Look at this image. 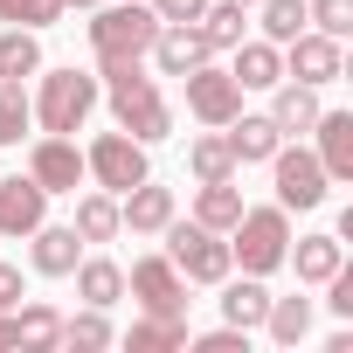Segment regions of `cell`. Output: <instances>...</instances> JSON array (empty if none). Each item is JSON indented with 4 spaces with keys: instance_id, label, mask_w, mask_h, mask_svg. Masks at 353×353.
<instances>
[{
    "instance_id": "6da1fadb",
    "label": "cell",
    "mask_w": 353,
    "mask_h": 353,
    "mask_svg": "<svg viewBox=\"0 0 353 353\" xmlns=\"http://www.w3.org/2000/svg\"><path fill=\"white\" fill-rule=\"evenodd\" d=\"M97 77H104V97H111L118 132H132L139 145H152V139L173 132V104L159 97V83L145 77V63H97Z\"/></svg>"
},
{
    "instance_id": "7a4b0ae2",
    "label": "cell",
    "mask_w": 353,
    "mask_h": 353,
    "mask_svg": "<svg viewBox=\"0 0 353 353\" xmlns=\"http://www.w3.org/2000/svg\"><path fill=\"white\" fill-rule=\"evenodd\" d=\"M152 35H159V14L145 8V0H118V8L90 14V56L97 63H145Z\"/></svg>"
},
{
    "instance_id": "3957f363",
    "label": "cell",
    "mask_w": 353,
    "mask_h": 353,
    "mask_svg": "<svg viewBox=\"0 0 353 353\" xmlns=\"http://www.w3.org/2000/svg\"><path fill=\"white\" fill-rule=\"evenodd\" d=\"M97 97H104V83H97L90 70H77V63H70V70H49V77H42V90H35V125H42V132H70V139H77V132H83V118L97 111Z\"/></svg>"
},
{
    "instance_id": "277c9868",
    "label": "cell",
    "mask_w": 353,
    "mask_h": 353,
    "mask_svg": "<svg viewBox=\"0 0 353 353\" xmlns=\"http://www.w3.org/2000/svg\"><path fill=\"white\" fill-rule=\"evenodd\" d=\"M284 250H291V208H243L236 215V229H229V256L250 270V277H270L277 263H284Z\"/></svg>"
},
{
    "instance_id": "5b68a950",
    "label": "cell",
    "mask_w": 353,
    "mask_h": 353,
    "mask_svg": "<svg viewBox=\"0 0 353 353\" xmlns=\"http://www.w3.org/2000/svg\"><path fill=\"white\" fill-rule=\"evenodd\" d=\"M159 236H166V256H173V270H181L188 284H222V277L236 270L229 236H215V229H201V222H181V215H173Z\"/></svg>"
},
{
    "instance_id": "8992f818",
    "label": "cell",
    "mask_w": 353,
    "mask_h": 353,
    "mask_svg": "<svg viewBox=\"0 0 353 353\" xmlns=\"http://www.w3.org/2000/svg\"><path fill=\"white\" fill-rule=\"evenodd\" d=\"M83 166H90V181H97L104 194H125V188L152 181V166H145V145H139L132 132H97V139L83 145Z\"/></svg>"
},
{
    "instance_id": "52a82bcc",
    "label": "cell",
    "mask_w": 353,
    "mask_h": 353,
    "mask_svg": "<svg viewBox=\"0 0 353 353\" xmlns=\"http://www.w3.org/2000/svg\"><path fill=\"white\" fill-rule=\"evenodd\" d=\"M263 166L277 173V208H319V201L332 194L325 166H319V152H305V145H277Z\"/></svg>"
},
{
    "instance_id": "ba28073f",
    "label": "cell",
    "mask_w": 353,
    "mask_h": 353,
    "mask_svg": "<svg viewBox=\"0 0 353 353\" xmlns=\"http://www.w3.org/2000/svg\"><path fill=\"white\" fill-rule=\"evenodd\" d=\"M125 291L139 298V312H159V319H188V277L173 270V256H139Z\"/></svg>"
},
{
    "instance_id": "9c48e42d",
    "label": "cell",
    "mask_w": 353,
    "mask_h": 353,
    "mask_svg": "<svg viewBox=\"0 0 353 353\" xmlns=\"http://www.w3.org/2000/svg\"><path fill=\"white\" fill-rule=\"evenodd\" d=\"M339 70H346V42H332V35H319V28H305V35L284 42V77H291V83L325 90V83H339Z\"/></svg>"
},
{
    "instance_id": "30bf717a",
    "label": "cell",
    "mask_w": 353,
    "mask_h": 353,
    "mask_svg": "<svg viewBox=\"0 0 353 353\" xmlns=\"http://www.w3.org/2000/svg\"><path fill=\"white\" fill-rule=\"evenodd\" d=\"M28 173L49 188V194H77L83 181H90V166H83V145L70 139V132H42L35 139V152H28Z\"/></svg>"
},
{
    "instance_id": "8fae6325",
    "label": "cell",
    "mask_w": 353,
    "mask_h": 353,
    "mask_svg": "<svg viewBox=\"0 0 353 353\" xmlns=\"http://www.w3.org/2000/svg\"><path fill=\"white\" fill-rule=\"evenodd\" d=\"M188 111H194L201 125H229V118L243 111V83L208 56V63H194V70H188Z\"/></svg>"
},
{
    "instance_id": "7c38bea8",
    "label": "cell",
    "mask_w": 353,
    "mask_h": 353,
    "mask_svg": "<svg viewBox=\"0 0 353 353\" xmlns=\"http://www.w3.org/2000/svg\"><path fill=\"white\" fill-rule=\"evenodd\" d=\"M42 222H49V188L35 181V173H28V181H21V173L0 181V236H35Z\"/></svg>"
},
{
    "instance_id": "4fadbf2b",
    "label": "cell",
    "mask_w": 353,
    "mask_h": 353,
    "mask_svg": "<svg viewBox=\"0 0 353 353\" xmlns=\"http://www.w3.org/2000/svg\"><path fill=\"white\" fill-rule=\"evenodd\" d=\"M152 70L159 77H188L194 63H208V42H201V28L194 21H159V35H152Z\"/></svg>"
},
{
    "instance_id": "5bb4252c",
    "label": "cell",
    "mask_w": 353,
    "mask_h": 353,
    "mask_svg": "<svg viewBox=\"0 0 353 353\" xmlns=\"http://www.w3.org/2000/svg\"><path fill=\"white\" fill-rule=\"evenodd\" d=\"M173 215H181V208H173V188L139 181V188H125V194H118V222H125L132 236H159Z\"/></svg>"
},
{
    "instance_id": "9a60e30c",
    "label": "cell",
    "mask_w": 353,
    "mask_h": 353,
    "mask_svg": "<svg viewBox=\"0 0 353 353\" xmlns=\"http://www.w3.org/2000/svg\"><path fill=\"white\" fill-rule=\"evenodd\" d=\"M222 139H229L236 166H263V159H270V152L284 145V132L270 125V111H256V118H250V111H236V118L222 125Z\"/></svg>"
},
{
    "instance_id": "2e32d148",
    "label": "cell",
    "mask_w": 353,
    "mask_h": 353,
    "mask_svg": "<svg viewBox=\"0 0 353 353\" xmlns=\"http://www.w3.org/2000/svg\"><path fill=\"white\" fill-rule=\"evenodd\" d=\"M312 132H319V166H325V181H353V111H319Z\"/></svg>"
},
{
    "instance_id": "e0dca14e",
    "label": "cell",
    "mask_w": 353,
    "mask_h": 353,
    "mask_svg": "<svg viewBox=\"0 0 353 353\" xmlns=\"http://www.w3.org/2000/svg\"><path fill=\"white\" fill-rule=\"evenodd\" d=\"M229 77L243 90H270V83H284V49L277 42H236L229 49Z\"/></svg>"
},
{
    "instance_id": "ac0fdd59",
    "label": "cell",
    "mask_w": 353,
    "mask_h": 353,
    "mask_svg": "<svg viewBox=\"0 0 353 353\" xmlns=\"http://www.w3.org/2000/svg\"><path fill=\"white\" fill-rule=\"evenodd\" d=\"M263 312H270V291H263V277H222V325H243V332H256L263 325Z\"/></svg>"
},
{
    "instance_id": "d6986e66",
    "label": "cell",
    "mask_w": 353,
    "mask_h": 353,
    "mask_svg": "<svg viewBox=\"0 0 353 353\" xmlns=\"http://www.w3.org/2000/svg\"><path fill=\"white\" fill-rule=\"evenodd\" d=\"M270 90H277V97H270V125H277L284 139H291V132H312V118L325 111L312 83H291V77H284V83H270Z\"/></svg>"
},
{
    "instance_id": "ffe728a7",
    "label": "cell",
    "mask_w": 353,
    "mask_h": 353,
    "mask_svg": "<svg viewBox=\"0 0 353 353\" xmlns=\"http://www.w3.org/2000/svg\"><path fill=\"white\" fill-rule=\"evenodd\" d=\"M70 277H77V298H83V305H97V312H111V305L125 298V270H118L111 256H77V270H70Z\"/></svg>"
},
{
    "instance_id": "44dd1931",
    "label": "cell",
    "mask_w": 353,
    "mask_h": 353,
    "mask_svg": "<svg viewBox=\"0 0 353 353\" xmlns=\"http://www.w3.org/2000/svg\"><path fill=\"white\" fill-rule=\"evenodd\" d=\"M243 208H250V201H243V188H236V181H201V194H194V222H201V229H215V236H229Z\"/></svg>"
},
{
    "instance_id": "7402d4cb",
    "label": "cell",
    "mask_w": 353,
    "mask_h": 353,
    "mask_svg": "<svg viewBox=\"0 0 353 353\" xmlns=\"http://www.w3.org/2000/svg\"><path fill=\"white\" fill-rule=\"evenodd\" d=\"M284 263H298V284H325L346 263V243L339 236H298V250H284Z\"/></svg>"
},
{
    "instance_id": "603a6c76",
    "label": "cell",
    "mask_w": 353,
    "mask_h": 353,
    "mask_svg": "<svg viewBox=\"0 0 353 353\" xmlns=\"http://www.w3.org/2000/svg\"><path fill=\"white\" fill-rule=\"evenodd\" d=\"M194 28H201L208 56H229V49L243 42V28H250V8H243V0H208V14H201Z\"/></svg>"
},
{
    "instance_id": "cb8c5ba5",
    "label": "cell",
    "mask_w": 353,
    "mask_h": 353,
    "mask_svg": "<svg viewBox=\"0 0 353 353\" xmlns=\"http://www.w3.org/2000/svg\"><path fill=\"white\" fill-rule=\"evenodd\" d=\"M28 243H35V270H42V277H70L77 256H83V236H77V229H49V222H42Z\"/></svg>"
},
{
    "instance_id": "d4e9b609",
    "label": "cell",
    "mask_w": 353,
    "mask_h": 353,
    "mask_svg": "<svg viewBox=\"0 0 353 353\" xmlns=\"http://www.w3.org/2000/svg\"><path fill=\"white\" fill-rule=\"evenodd\" d=\"M14 332H21V353H49V346H63V312L28 298V305H14Z\"/></svg>"
},
{
    "instance_id": "484cf974",
    "label": "cell",
    "mask_w": 353,
    "mask_h": 353,
    "mask_svg": "<svg viewBox=\"0 0 353 353\" xmlns=\"http://www.w3.org/2000/svg\"><path fill=\"white\" fill-rule=\"evenodd\" d=\"M263 332H270L277 346H305V339H312V298H270Z\"/></svg>"
},
{
    "instance_id": "4316f807",
    "label": "cell",
    "mask_w": 353,
    "mask_h": 353,
    "mask_svg": "<svg viewBox=\"0 0 353 353\" xmlns=\"http://www.w3.org/2000/svg\"><path fill=\"white\" fill-rule=\"evenodd\" d=\"M70 229H77L83 243H111V236L125 229V222H118V194H104V188H97V194H83V201H77V222H70Z\"/></svg>"
},
{
    "instance_id": "83f0119b",
    "label": "cell",
    "mask_w": 353,
    "mask_h": 353,
    "mask_svg": "<svg viewBox=\"0 0 353 353\" xmlns=\"http://www.w3.org/2000/svg\"><path fill=\"white\" fill-rule=\"evenodd\" d=\"M188 166H194V181H236V152H229L222 125H215V132H201V139L188 145Z\"/></svg>"
},
{
    "instance_id": "f1b7e54d",
    "label": "cell",
    "mask_w": 353,
    "mask_h": 353,
    "mask_svg": "<svg viewBox=\"0 0 353 353\" xmlns=\"http://www.w3.org/2000/svg\"><path fill=\"white\" fill-rule=\"evenodd\" d=\"M125 346H132V353H166V346H188V319H159V312H145V319L125 332Z\"/></svg>"
},
{
    "instance_id": "f546056e",
    "label": "cell",
    "mask_w": 353,
    "mask_h": 353,
    "mask_svg": "<svg viewBox=\"0 0 353 353\" xmlns=\"http://www.w3.org/2000/svg\"><path fill=\"white\" fill-rule=\"evenodd\" d=\"M28 125H35L28 90H21L14 77H0V145H21V139H28Z\"/></svg>"
},
{
    "instance_id": "4dcf8cb0",
    "label": "cell",
    "mask_w": 353,
    "mask_h": 353,
    "mask_svg": "<svg viewBox=\"0 0 353 353\" xmlns=\"http://www.w3.org/2000/svg\"><path fill=\"white\" fill-rule=\"evenodd\" d=\"M42 70V42H35V28H8L0 35V77H35Z\"/></svg>"
},
{
    "instance_id": "1f68e13d",
    "label": "cell",
    "mask_w": 353,
    "mask_h": 353,
    "mask_svg": "<svg viewBox=\"0 0 353 353\" xmlns=\"http://www.w3.org/2000/svg\"><path fill=\"white\" fill-rule=\"evenodd\" d=\"M256 14H263V42H291V35H305V0H256Z\"/></svg>"
},
{
    "instance_id": "d6a6232c",
    "label": "cell",
    "mask_w": 353,
    "mask_h": 353,
    "mask_svg": "<svg viewBox=\"0 0 353 353\" xmlns=\"http://www.w3.org/2000/svg\"><path fill=\"white\" fill-rule=\"evenodd\" d=\"M70 14V0H0V21L8 28H49Z\"/></svg>"
},
{
    "instance_id": "836d02e7",
    "label": "cell",
    "mask_w": 353,
    "mask_h": 353,
    "mask_svg": "<svg viewBox=\"0 0 353 353\" xmlns=\"http://www.w3.org/2000/svg\"><path fill=\"white\" fill-rule=\"evenodd\" d=\"M305 28L346 42V35H353V0H305Z\"/></svg>"
},
{
    "instance_id": "e575fe53",
    "label": "cell",
    "mask_w": 353,
    "mask_h": 353,
    "mask_svg": "<svg viewBox=\"0 0 353 353\" xmlns=\"http://www.w3.org/2000/svg\"><path fill=\"white\" fill-rule=\"evenodd\" d=\"M118 332H111V319L90 305V312H77V319H63V346H111Z\"/></svg>"
},
{
    "instance_id": "d590c367",
    "label": "cell",
    "mask_w": 353,
    "mask_h": 353,
    "mask_svg": "<svg viewBox=\"0 0 353 353\" xmlns=\"http://www.w3.org/2000/svg\"><path fill=\"white\" fill-rule=\"evenodd\" d=\"M188 339H194V332H188ZM194 346H201V353H250V332H243V325H215V332H201Z\"/></svg>"
},
{
    "instance_id": "8d00e7d4",
    "label": "cell",
    "mask_w": 353,
    "mask_h": 353,
    "mask_svg": "<svg viewBox=\"0 0 353 353\" xmlns=\"http://www.w3.org/2000/svg\"><path fill=\"white\" fill-rule=\"evenodd\" d=\"M145 8H152L159 21H201V14H208V0H145Z\"/></svg>"
},
{
    "instance_id": "74e56055",
    "label": "cell",
    "mask_w": 353,
    "mask_h": 353,
    "mask_svg": "<svg viewBox=\"0 0 353 353\" xmlns=\"http://www.w3.org/2000/svg\"><path fill=\"white\" fill-rule=\"evenodd\" d=\"M325 291H332V298H325V305H332V312H339V319H353V270H346V263H339V270H332V277H325Z\"/></svg>"
},
{
    "instance_id": "f35d334b",
    "label": "cell",
    "mask_w": 353,
    "mask_h": 353,
    "mask_svg": "<svg viewBox=\"0 0 353 353\" xmlns=\"http://www.w3.org/2000/svg\"><path fill=\"white\" fill-rule=\"evenodd\" d=\"M14 305H21V270L0 263V312H14Z\"/></svg>"
},
{
    "instance_id": "ab89813d",
    "label": "cell",
    "mask_w": 353,
    "mask_h": 353,
    "mask_svg": "<svg viewBox=\"0 0 353 353\" xmlns=\"http://www.w3.org/2000/svg\"><path fill=\"white\" fill-rule=\"evenodd\" d=\"M8 346H21V332H14V312H0V353Z\"/></svg>"
},
{
    "instance_id": "60d3db41",
    "label": "cell",
    "mask_w": 353,
    "mask_h": 353,
    "mask_svg": "<svg viewBox=\"0 0 353 353\" xmlns=\"http://www.w3.org/2000/svg\"><path fill=\"white\" fill-rule=\"evenodd\" d=\"M70 8H97V0H70Z\"/></svg>"
},
{
    "instance_id": "b9f144b4",
    "label": "cell",
    "mask_w": 353,
    "mask_h": 353,
    "mask_svg": "<svg viewBox=\"0 0 353 353\" xmlns=\"http://www.w3.org/2000/svg\"><path fill=\"white\" fill-rule=\"evenodd\" d=\"M243 8H256V0H243Z\"/></svg>"
}]
</instances>
